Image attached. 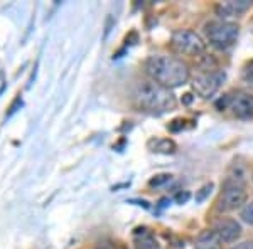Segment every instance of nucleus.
<instances>
[{
    "label": "nucleus",
    "instance_id": "6e6552de",
    "mask_svg": "<svg viewBox=\"0 0 253 249\" xmlns=\"http://www.w3.org/2000/svg\"><path fill=\"white\" fill-rule=\"evenodd\" d=\"M213 231L221 239V243H235L242 236V226L238 220L231 217H219L214 222Z\"/></svg>",
    "mask_w": 253,
    "mask_h": 249
},
{
    "label": "nucleus",
    "instance_id": "f8f14e48",
    "mask_svg": "<svg viewBox=\"0 0 253 249\" xmlns=\"http://www.w3.org/2000/svg\"><path fill=\"white\" fill-rule=\"evenodd\" d=\"M154 143L152 152H159V153H174L175 152V143L172 140H152L150 145Z\"/></svg>",
    "mask_w": 253,
    "mask_h": 249
},
{
    "label": "nucleus",
    "instance_id": "dca6fc26",
    "mask_svg": "<svg viewBox=\"0 0 253 249\" xmlns=\"http://www.w3.org/2000/svg\"><path fill=\"white\" fill-rule=\"evenodd\" d=\"M233 249H253V241H245V243L236 244Z\"/></svg>",
    "mask_w": 253,
    "mask_h": 249
},
{
    "label": "nucleus",
    "instance_id": "2eb2a0df",
    "mask_svg": "<svg viewBox=\"0 0 253 249\" xmlns=\"http://www.w3.org/2000/svg\"><path fill=\"white\" fill-rule=\"evenodd\" d=\"M169 178H170V175H159V178L150 180V185H159V183H162V182H167Z\"/></svg>",
    "mask_w": 253,
    "mask_h": 249
},
{
    "label": "nucleus",
    "instance_id": "7ed1b4c3",
    "mask_svg": "<svg viewBox=\"0 0 253 249\" xmlns=\"http://www.w3.org/2000/svg\"><path fill=\"white\" fill-rule=\"evenodd\" d=\"M240 27L238 24L230 22V20H211L210 24H206V37L210 40V44L216 49H224L231 47L238 39Z\"/></svg>",
    "mask_w": 253,
    "mask_h": 249
},
{
    "label": "nucleus",
    "instance_id": "9b49d317",
    "mask_svg": "<svg viewBox=\"0 0 253 249\" xmlns=\"http://www.w3.org/2000/svg\"><path fill=\"white\" fill-rule=\"evenodd\" d=\"M194 249H223V243L213 229L203 231L196 239Z\"/></svg>",
    "mask_w": 253,
    "mask_h": 249
},
{
    "label": "nucleus",
    "instance_id": "4468645a",
    "mask_svg": "<svg viewBox=\"0 0 253 249\" xmlns=\"http://www.w3.org/2000/svg\"><path fill=\"white\" fill-rule=\"evenodd\" d=\"M242 219L245 220L247 224H250V226H253V202H247L245 204V207L242 209Z\"/></svg>",
    "mask_w": 253,
    "mask_h": 249
},
{
    "label": "nucleus",
    "instance_id": "9d476101",
    "mask_svg": "<svg viewBox=\"0 0 253 249\" xmlns=\"http://www.w3.org/2000/svg\"><path fill=\"white\" fill-rule=\"evenodd\" d=\"M132 239L135 249H161L156 236L149 229H145V227H137L132 234Z\"/></svg>",
    "mask_w": 253,
    "mask_h": 249
},
{
    "label": "nucleus",
    "instance_id": "f257e3e1",
    "mask_svg": "<svg viewBox=\"0 0 253 249\" xmlns=\"http://www.w3.org/2000/svg\"><path fill=\"white\" fill-rule=\"evenodd\" d=\"M145 72L154 83L167 89L186 84L191 77L189 66L182 59L169 54H154L145 61Z\"/></svg>",
    "mask_w": 253,
    "mask_h": 249
},
{
    "label": "nucleus",
    "instance_id": "423d86ee",
    "mask_svg": "<svg viewBox=\"0 0 253 249\" xmlns=\"http://www.w3.org/2000/svg\"><path fill=\"white\" fill-rule=\"evenodd\" d=\"M224 77V71L214 68V69H199L196 72V76L191 81V86H193L194 93L201 98H211L221 88Z\"/></svg>",
    "mask_w": 253,
    "mask_h": 249
},
{
    "label": "nucleus",
    "instance_id": "1a4fd4ad",
    "mask_svg": "<svg viewBox=\"0 0 253 249\" xmlns=\"http://www.w3.org/2000/svg\"><path fill=\"white\" fill-rule=\"evenodd\" d=\"M252 0H228L221 2L216 7V12L219 17H235V15H242L252 7Z\"/></svg>",
    "mask_w": 253,
    "mask_h": 249
},
{
    "label": "nucleus",
    "instance_id": "ddd939ff",
    "mask_svg": "<svg viewBox=\"0 0 253 249\" xmlns=\"http://www.w3.org/2000/svg\"><path fill=\"white\" fill-rule=\"evenodd\" d=\"M242 81L248 88L253 89V61L247 63L242 69Z\"/></svg>",
    "mask_w": 253,
    "mask_h": 249
},
{
    "label": "nucleus",
    "instance_id": "f03ea898",
    "mask_svg": "<svg viewBox=\"0 0 253 249\" xmlns=\"http://www.w3.org/2000/svg\"><path fill=\"white\" fill-rule=\"evenodd\" d=\"M133 103L140 111L150 115H162L172 111L177 105L170 89L154 83L152 79H142L133 89Z\"/></svg>",
    "mask_w": 253,
    "mask_h": 249
},
{
    "label": "nucleus",
    "instance_id": "20e7f679",
    "mask_svg": "<svg viewBox=\"0 0 253 249\" xmlns=\"http://www.w3.org/2000/svg\"><path fill=\"white\" fill-rule=\"evenodd\" d=\"M170 46L177 54L189 56V58H201L206 52V44L201 36L189 29L175 31L170 37Z\"/></svg>",
    "mask_w": 253,
    "mask_h": 249
},
{
    "label": "nucleus",
    "instance_id": "39448f33",
    "mask_svg": "<svg viewBox=\"0 0 253 249\" xmlns=\"http://www.w3.org/2000/svg\"><path fill=\"white\" fill-rule=\"evenodd\" d=\"M245 204H247L245 185L236 178H228L223 183L221 194L216 202V209L219 212H233L236 209H243Z\"/></svg>",
    "mask_w": 253,
    "mask_h": 249
},
{
    "label": "nucleus",
    "instance_id": "0eeeda50",
    "mask_svg": "<svg viewBox=\"0 0 253 249\" xmlns=\"http://www.w3.org/2000/svg\"><path fill=\"white\" fill-rule=\"evenodd\" d=\"M219 111L223 109H230L236 118H252L253 116V95L245 91H233L224 95L216 105Z\"/></svg>",
    "mask_w": 253,
    "mask_h": 249
}]
</instances>
